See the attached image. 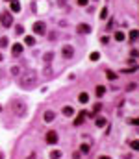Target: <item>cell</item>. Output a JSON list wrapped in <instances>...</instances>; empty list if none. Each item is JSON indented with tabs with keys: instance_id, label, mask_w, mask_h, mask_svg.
Returning <instances> with one entry per match:
<instances>
[{
	"instance_id": "cell-1",
	"label": "cell",
	"mask_w": 139,
	"mask_h": 159,
	"mask_svg": "<svg viewBox=\"0 0 139 159\" xmlns=\"http://www.w3.org/2000/svg\"><path fill=\"white\" fill-rule=\"evenodd\" d=\"M37 72L35 71H24L21 74V78H19V85L22 89H32L33 85L37 83Z\"/></svg>"
},
{
	"instance_id": "cell-2",
	"label": "cell",
	"mask_w": 139,
	"mask_h": 159,
	"mask_svg": "<svg viewBox=\"0 0 139 159\" xmlns=\"http://www.w3.org/2000/svg\"><path fill=\"white\" fill-rule=\"evenodd\" d=\"M0 24H2L4 28H9L13 24V17H11V13L9 11H4L2 15H0Z\"/></svg>"
},
{
	"instance_id": "cell-3",
	"label": "cell",
	"mask_w": 139,
	"mask_h": 159,
	"mask_svg": "<svg viewBox=\"0 0 139 159\" xmlns=\"http://www.w3.org/2000/svg\"><path fill=\"white\" fill-rule=\"evenodd\" d=\"M32 30H33L35 35H44V32H47V24H44L43 21H37V22H33Z\"/></svg>"
},
{
	"instance_id": "cell-4",
	"label": "cell",
	"mask_w": 139,
	"mask_h": 159,
	"mask_svg": "<svg viewBox=\"0 0 139 159\" xmlns=\"http://www.w3.org/2000/svg\"><path fill=\"white\" fill-rule=\"evenodd\" d=\"M11 109H13V113H15V115H19V117H22L24 113H26V106H24L22 102H13Z\"/></svg>"
},
{
	"instance_id": "cell-5",
	"label": "cell",
	"mask_w": 139,
	"mask_h": 159,
	"mask_svg": "<svg viewBox=\"0 0 139 159\" xmlns=\"http://www.w3.org/2000/svg\"><path fill=\"white\" fill-rule=\"evenodd\" d=\"M61 56H63V59H72V56H74V48L71 46V44H63Z\"/></svg>"
},
{
	"instance_id": "cell-6",
	"label": "cell",
	"mask_w": 139,
	"mask_h": 159,
	"mask_svg": "<svg viewBox=\"0 0 139 159\" xmlns=\"http://www.w3.org/2000/svg\"><path fill=\"white\" fill-rule=\"evenodd\" d=\"M44 141L48 142V144H56V142L59 141V137H58V131H54V130H50L47 133V137H44Z\"/></svg>"
},
{
	"instance_id": "cell-7",
	"label": "cell",
	"mask_w": 139,
	"mask_h": 159,
	"mask_svg": "<svg viewBox=\"0 0 139 159\" xmlns=\"http://www.w3.org/2000/svg\"><path fill=\"white\" fill-rule=\"evenodd\" d=\"M43 120L44 122H54L56 120V113H54L52 109H47V111L43 113Z\"/></svg>"
},
{
	"instance_id": "cell-8",
	"label": "cell",
	"mask_w": 139,
	"mask_h": 159,
	"mask_svg": "<svg viewBox=\"0 0 139 159\" xmlns=\"http://www.w3.org/2000/svg\"><path fill=\"white\" fill-rule=\"evenodd\" d=\"M22 50H24V46H22L21 43H17V44H13V48H11V54H13L15 57H17V56H21V54H22Z\"/></svg>"
},
{
	"instance_id": "cell-9",
	"label": "cell",
	"mask_w": 139,
	"mask_h": 159,
	"mask_svg": "<svg viewBox=\"0 0 139 159\" xmlns=\"http://www.w3.org/2000/svg\"><path fill=\"white\" fill-rule=\"evenodd\" d=\"M78 33H89L91 32V26H89V24H85V22H82V24H78Z\"/></svg>"
},
{
	"instance_id": "cell-10",
	"label": "cell",
	"mask_w": 139,
	"mask_h": 159,
	"mask_svg": "<svg viewBox=\"0 0 139 159\" xmlns=\"http://www.w3.org/2000/svg\"><path fill=\"white\" fill-rule=\"evenodd\" d=\"M9 2H11V11L13 13L21 11V2H19V0H9Z\"/></svg>"
},
{
	"instance_id": "cell-11",
	"label": "cell",
	"mask_w": 139,
	"mask_h": 159,
	"mask_svg": "<svg viewBox=\"0 0 139 159\" xmlns=\"http://www.w3.org/2000/svg\"><path fill=\"white\" fill-rule=\"evenodd\" d=\"M95 124H97L98 128H104V126H106V124H108V118H104V117H98L97 120H95Z\"/></svg>"
},
{
	"instance_id": "cell-12",
	"label": "cell",
	"mask_w": 139,
	"mask_h": 159,
	"mask_svg": "<svg viewBox=\"0 0 139 159\" xmlns=\"http://www.w3.org/2000/svg\"><path fill=\"white\" fill-rule=\"evenodd\" d=\"M95 94H97L98 98H102L104 94H106V87H104V85H98V87H97V91H95Z\"/></svg>"
},
{
	"instance_id": "cell-13",
	"label": "cell",
	"mask_w": 139,
	"mask_h": 159,
	"mask_svg": "<svg viewBox=\"0 0 139 159\" xmlns=\"http://www.w3.org/2000/svg\"><path fill=\"white\" fill-rule=\"evenodd\" d=\"M63 115H65V117H72L74 115V109L71 106H65V107H63Z\"/></svg>"
},
{
	"instance_id": "cell-14",
	"label": "cell",
	"mask_w": 139,
	"mask_h": 159,
	"mask_svg": "<svg viewBox=\"0 0 139 159\" xmlns=\"http://www.w3.org/2000/svg\"><path fill=\"white\" fill-rule=\"evenodd\" d=\"M83 117H85V113H80V115L74 118V126H80V124H83Z\"/></svg>"
},
{
	"instance_id": "cell-15",
	"label": "cell",
	"mask_w": 139,
	"mask_h": 159,
	"mask_svg": "<svg viewBox=\"0 0 139 159\" xmlns=\"http://www.w3.org/2000/svg\"><path fill=\"white\" fill-rule=\"evenodd\" d=\"M61 156H63L61 150H52V152H50V159H59Z\"/></svg>"
},
{
	"instance_id": "cell-16",
	"label": "cell",
	"mask_w": 139,
	"mask_h": 159,
	"mask_svg": "<svg viewBox=\"0 0 139 159\" xmlns=\"http://www.w3.org/2000/svg\"><path fill=\"white\" fill-rule=\"evenodd\" d=\"M24 44L33 46V44H35V39H33V35H26V37H24Z\"/></svg>"
},
{
	"instance_id": "cell-17",
	"label": "cell",
	"mask_w": 139,
	"mask_h": 159,
	"mask_svg": "<svg viewBox=\"0 0 139 159\" xmlns=\"http://www.w3.org/2000/svg\"><path fill=\"white\" fill-rule=\"evenodd\" d=\"M78 100H80V104H87V100H89V94H87V93H80Z\"/></svg>"
},
{
	"instance_id": "cell-18",
	"label": "cell",
	"mask_w": 139,
	"mask_h": 159,
	"mask_svg": "<svg viewBox=\"0 0 139 159\" xmlns=\"http://www.w3.org/2000/svg\"><path fill=\"white\" fill-rule=\"evenodd\" d=\"M137 37H139V32H137V30H132V32H130V41H132V43H136V41H137Z\"/></svg>"
},
{
	"instance_id": "cell-19",
	"label": "cell",
	"mask_w": 139,
	"mask_h": 159,
	"mask_svg": "<svg viewBox=\"0 0 139 159\" xmlns=\"http://www.w3.org/2000/svg\"><path fill=\"white\" fill-rule=\"evenodd\" d=\"M9 44V39L8 37H0V48H6Z\"/></svg>"
},
{
	"instance_id": "cell-20",
	"label": "cell",
	"mask_w": 139,
	"mask_h": 159,
	"mask_svg": "<svg viewBox=\"0 0 139 159\" xmlns=\"http://www.w3.org/2000/svg\"><path fill=\"white\" fill-rule=\"evenodd\" d=\"M106 78L108 80H117V74L113 72V71H106Z\"/></svg>"
},
{
	"instance_id": "cell-21",
	"label": "cell",
	"mask_w": 139,
	"mask_h": 159,
	"mask_svg": "<svg viewBox=\"0 0 139 159\" xmlns=\"http://www.w3.org/2000/svg\"><path fill=\"white\" fill-rule=\"evenodd\" d=\"M115 41H119V43L124 41V33H122V32H115Z\"/></svg>"
},
{
	"instance_id": "cell-22",
	"label": "cell",
	"mask_w": 139,
	"mask_h": 159,
	"mask_svg": "<svg viewBox=\"0 0 139 159\" xmlns=\"http://www.w3.org/2000/svg\"><path fill=\"white\" fill-rule=\"evenodd\" d=\"M52 57H54V52H47L44 54V63H50Z\"/></svg>"
},
{
	"instance_id": "cell-23",
	"label": "cell",
	"mask_w": 139,
	"mask_h": 159,
	"mask_svg": "<svg viewBox=\"0 0 139 159\" xmlns=\"http://www.w3.org/2000/svg\"><path fill=\"white\" fill-rule=\"evenodd\" d=\"M98 57H100V52H91V56H89L91 61H98Z\"/></svg>"
},
{
	"instance_id": "cell-24",
	"label": "cell",
	"mask_w": 139,
	"mask_h": 159,
	"mask_svg": "<svg viewBox=\"0 0 139 159\" xmlns=\"http://www.w3.org/2000/svg\"><path fill=\"white\" fill-rule=\"evenodd\" d=\"M15 33H17V35H22V33H24V28L21 26V24H17V26H15Z\"/></svg>"
},
{
	"instance_id": "cell-25",
	"label": "cell",
	"mask_w": 139,
	"mask_h": 159,
	"mask_svg": "<svg viewBox=\"0 0 139 159\" xmlns=\"http://www.w3.org/2000/svg\"><path fill=\"white\" fill-rule=\"evenodd\" d=\"M89 150H91V146H89V144H82L80 146V152L82 153H89Z\"/></svg>"
},
{
	"instance_id": "cell-26",
	"label": "cell",
	"mask_w": 139,
	"mask_h": 159,
	"mask_svg": "<svg viewBox=\"0 0 139 159\" xmlns=\"http://www.w3.org/2000/svg\"><path fill=\"white\" fill-rule=\"evenodd\" d=\"M108 15H110V13H108V8H104L102 11H100V19H104V21H106V19H108Z\"/></svg>"
},
{
	"instance_id": "cell-27",
	"label": "cell",
	"mask_w": 139,
	"mask_h": 159,
	"mask_svg": "<svg viewBox=\"0 0 139 159\" xmlns=\"http://www.w3.org/2000/svg\"><path fill=\"white\" fill-rule=\"evenodd\" d=\"M11 74H15V76H19V74H21V68H19L17 65H13V67H11Z\"/></svg>"
},
{
	"instance_id": "cell-28",
	"label": "cell",
	"mask_w": 139,
	"mask_h": 159,
	"mask_svg": "<svg viewBox=\"0 0 139 159\" xmlns=\"http://www.w3.org/2000/svg\"><path fill=\"white\" fill-rule=\"evenodd\" d=\"M102 109V104H95V107H93V115H95V113H98Z\"/></svg>"
},
{
	"instance_id": "cell-29",
	"label": "cell",
	"mask_w": 139,
	"mask_h": 159,
	"mask_svg": "<svg viewBox=\"0 0 139 159\" xmlns=\"http://www.w3.org/2000/svg\"><path fill=\"white\" fill-rule=\"evenodd\" d=\"M130 146H132V150H137V148H139V141H132Z\"/></svg>"
},
{
	"instance_id": "cell-30",
	"label": "cell",
	"mask_w": 139,
	"mask_h": 159,
	"mask_svg": "<svg viewBox=\"0 0 139 159\" xmlns=\"http://www.w3.org/2000/svg\"><path fill=\"white\" fill-rule=\"evenodd\" d=\"M44 76H47V78L52 76V68H50V67H44Z\"/></svg>"
},
{
	"instance_id": "cell-31",
	"label": "cell",
	"mask_w": 139,
	"mask_h": 159,
	"mask_svg": "<svg viewBox=\"0 0 139 159\" xmlns=\"http://www.w3.org/2000/svg\"><path fill=\"white\" fill-rule=\"evenodd\" d=\"M100 43H102V44H108V43H110V37H106V35H104V37L100 39Z\"/></svg>"
},
{
	"instance_id": "cell-32",
	"label": "cell",
	"mask_w": 139,
	"mask_h": 159,
	"mask_svg": "<svg viewBox=\"0 0 139 159\" xmlns=\"http://www.w3.org/2000/svg\"><path fill=\"white\" fill-rule=\"evenodd\" d=\"M78 6H87V0H76Z\"/></svg>"
},
{
	"instance_id": "cell-33",
	"label": "cell",
	"mask_w": 139,
	"mask_h": 159,
	"mask_svg": "<svg viewBox=\"0 0 139 159\" xmlns=\"http://www.w3.org/2000/svg\"><path fill=\"white\" fill-rule=\"evenodd\" d=\"M26 159H37V157H35V153H30V156H28Z\"/></svg>"
},
{
	"instance_id": "cell-34",
	"label": "cell",
	"mask_w": 139,
	"mask_h": 159,
	"mask_svg": "<svg viewBox=\"0 0 139 159\" xmlns=\"http://www.w3.org/2000/svg\"><path fill=\"white\" fill-rule=\"evenodd\" d=\"M74 159H80V153H78V152H74V156H72Z\"/></svg>"
},
{
	"instance_id": "cell-35",
	"label": "cell",
	"mask_w": 139,
	"mask_h": 159,
	"mask_svg": "<svg viewBox=\"0 0 139 159\" xmlns=\"http://www.w3.org/2000/svg\"><path fill=\"white\" fill-rule=\"evenodd\" d=\"M98 159H111V157H110V156H100Z\"/></svg>"
},
{
	"instance_id": "cell-36",
	"label": "cell",
	"mask_w": 139,
	"mask_h": 159,
	"mask_svg": "<svg viewBox=\"0 0 139 159\" xmlns=\"http://www.w3.org/2000/svg\"><path fill=\"white\" fill-rule=\"evenodd\" d=\"M0 159H4V153L2 152H0Z\"/></svg>"
},
{
	"instance_id": "cell-37",
	"label": "cell",
	"mask_w": 139,
	"mask_h": 159,
	"mask_svg": "<svg viewBox=\"0 0 139 159\" xmlns=\"http://www.w3.org/2000/svg\"><path fill=\"white\" fill-rule=\"evenodd\" d=\"M2 59H4V57H2V54H0V61H2Z\"/></svg>"
},
{
	"instance_id": "cell-38",
	"label": "cell",
	"mask_w": 139,
	"mask_h": 159,
	"mask_svg": "<svg viewBox=\"0 0 139 159\" xmlns=\"http://www.w3.org/2000/svg\"><path fill=\"white\" fill-rule=\"evenodd\" d=\"M0 111H2V106H0Z\"/></svg>"
},
{
	"instance_id": "cell-39",
	"label": "cell",
	"mask_w": 139,
	"mask_h": 159,
	"mask_svg": "<svg viewBox=\"0 0 139 159\" xmlns=\"http://www.w3.org/2000/svg\"><path fill=\"white\" fill-rule=\"evenodd\" d=\"M8 2H9V0H8Z\"/></svg>"
}]
</instances>
